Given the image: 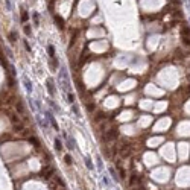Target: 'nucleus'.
<instances>
[{
  "label": "nucleus",
  "instance_id": "16",
  "mask_svg": "<svg viewBox=\"0 0 190 190\" xmlns=\"http://www.w3.org/2000/svg\"><path fill=\"white\" fill-rule=\"evenodd\" d=\"M64 161H66L67 164H72V157H70V155H66V157H64Z\"/></svg>",
  "mask_w": 190,
  "mask_h": 190
},
{
  "label": "nucleus",
  "instance_id": "13",
  "mask_svg": "<svg viewBox=\"0 0 190 190\" xmlns=\"http://www.w3.org/2000/svg\"><path fill=\"white\" fill-rule=\"evenodd\" d=\"M14 129L15 131H23V125H21V123H14Z\"/></svg>",
  "mask_w": 190,
  "mask_h": 190
},
{
  "label": "nucleus",
  "instance_id": "7",
  "mask_svg": "<svg viewBox=\"0 0 190 190\" xmlns=\"http://www.w3.org/2000/svg\"><path fill=\"white\" fill-rule=\"evenodd\" d=\"M55 21H56V25L60 29H64V20L60 17V15H55Z\"/></svg>",
  "mask_w": 190,
  "mask_h": 190
},
{
  "label": "nucleus",
  "instance_id": "31",
  "mask_svg": "<svg viewBox=\"0 0 190 190\" xmlns=\"http://www.w3.org/2000/svg\"><path fill=\"white\" fill-rule=\"evenodd\" d=\"M0 60L3 61V66H5V60H3V56H2V55H0Z\"/></svg>",
  "mask_w": 190,
  "mask_h": 190
},
{
  "label": "nucleus",
  "instance_id": "6",
  "mask_svg": "<svg viewBox=\"0 0 190 190\" xmlns=\"http://www.w3.org/2000/svg\"><path fill=\"white\" fill-rule=\"evenodd\" d=\"M52 173H53V170L50 169V167H46V169H43V173H41V175H43L46 180H49V178L52 176Z\"/></svg>",
  "mask_w": 190,
  "mask_h": 190
},
{
  "label": "nucleus",
  "instance_id": "11",
  "mask_svg": "<svg viewBox=\"0 0 190 190\" xmlns=\"http://www.w3.org/2000/svg\"><path fill=\"white\" fill-rule=\"evenodd\" d=\"M84 161H85V164H87V167H88V169H93V163H91V160H90L88 157L84 158Z\"/></svg>",
  "mask_w": 190,
  "mask_h": 190
},
{
  "label": "nucleus",
  "instance_id": "9",
  "mask_svg": "<svg viewBox=\"0 0 190 190\" xmlns=\"http://www.w3.org/2000/svg\"><path fill=\"white\" fill-rule=\"evenodd\" d=\"M181 35L182 37H190V27L189 26H184L181 29Z\"/></svg>",
  "mask_w": 190,
  "mask_h": 190
},
{
  "label": "nucleus",
  "instance_id": "8",
  "mask_svg": "<svg viewBox=\"0 0 190 190\" xmlns=\"http://www.w3.org/2000/svg\"><path fill=\"white\" fill-rule=\"evenodd\" d=\"M15 108H17V112L25 114V105L21 104V102H17V104H15Z\"/></svg>",
  "mask_w": 190,
  "mask_h": 190
},
{
  "label": "nucleus",
  "instance_id": "24",
  "mask_svg": "<svg viewBox=\"0 0 190 190\" xmlns=\"http://www.w3.org/2000/svg\"><path fill=\"white\" fill-rule=\"evenodd\" d=\"M135 180H137V176H135V175H132V176H131V180H129V184H134Z\"/></svg>",
  "mask_w": 190,
  "mask_h": 190
},
{
  "label": "nucleus",
  "instance_id": "10",
  "mask_svg": "<svg viewBox=\"0 0 190 190\" xmlns=\"http://www.w3.org/2000/svg\"><path fill=\"white\" fill-rule=\"evenodd\" d=\"M47 52H49V55H50V58H55V47H53L52 44L47 46Z\"/></svg>",
  "mask_w": 190,
  "mask_h": 190
},
{
  "label": "nucleus",
  "instance_id": "28",
  "mask_svg": "<svg viewBox=\"0 0 190 190\" xmlns=\"http://www.w3.org/2000/svg\"><path fill=\"white\" fill-rule=\"evenodd\" d=\"M21 20H23V21H26V20H27V14H26V12L23 14V17H21Z\"/></svg>",
  "mask_w": 190,
  "mask_h": 190
},
{
  "label": "nucleus",
  "instance_id": "19",
  "mask_svg": "<svg viewBox=\"0 0 190 190\" xmlns=\"http://www.w3.org/2000/svg\"><path fill=\"white\" fill-rule=\"evenodd\" d=\"M25 34H26V35H31V26H27V25L25 26Z\"/></svg>",
  "mask_w": 190,
  "mask_h": 190
},
{
  "label": "nucleus",
  "instance_id": "30",
  "mask_svg": "<svg viewBox=\"0 0 190 190\" xmlns=\"http://www.w3.org/2000/svg\"><path fill=\"white\" fill-rule=\"evenodd\" d=\"M6 6H8V9H11V2L9 0H6Z\"/></svg>",
  "mask_w": 190,
  "mask_h": 190
},
{
  "label": "nucleus",
  "instance_id": "32",
  "mask_svg": "<svg viewBox=\"0 0 190 190\" xmlns=\"http://www.w3.org/2000/svg\"><path fill=\"white\" fill-rule=\"evenodd\" d=\"M186 2H187V5H189V6H190V0H186Z\"/></svg>",
  "mask_w": 190,
  "mask_h": 190
},
{
  "label": "nucleus",
  "instance_id": "3",
  "mask_svg": "<svg viewBox=\"0 0 190 190\" xmlns=\"http://www.w3.org/2000/svg\"><path fill=\"white\" fill-rule=\"evenodd\" d=\"M47 90H49V94L50 96H55V88H53V81L52 79H47Z\"/></svg>",
  "mask_w": 190,
  "mask_h": 190
},
{
  "label": "nucleus",
  "instance_id": "23",
  "mask_svg": "<svg viewBox=\"0 0 190 190\" xmlns=\"http://www.w3.org/2000/svg\"><path fill=\"white\" fill-rule=\"evenodd\" d=\"M9 40H11V41H15V32H11V35H9Z\"/></svg>",
  "mask_w": 190,
  "mask_h": 190
},
{
  "label": "nucleus",
  "instance_id": "12",
  "mask_svg": "<svg viewBox=\"0 0 190 190\" xmlns=\"http://www.w3.org/2000/svg\"><path fill=\"white\" fill-rule=\"evenodd\" d=\"M55 147H56V151H61L62 149V143H61V140H55Z\"/></svg>",
  "mask_w": 190,
  "mask_h": 190
},
{
  "label": "nucleus",
  "instance_id": "29",
  "mask_svg": "<svg viewBox=\"0 0 190 190\" xmlns=\"http://www.w3.org/2000/svg\"><path fill=\"white\" fill-rule=\"evenodd\" d=\"M125 175H126V173H125V170H123V169H120V176H122V178H125Z\"/></svg>",
  "mask_w": 190,
  "mask_h": 190
},
{
  "label": "nucleus",
  "instance_id": "25",
  "mask_svg": "<svg viewBox=\"0 0 190 190\" xmlns=\"http://www.w3.org/2000/svg\"><path fill=\"white\" fill-rule=\"evenodd\" d=\"M102 117H104V112H99V114H97V116H96V120H100V119H102Z\"/></svg>",
  "mask_w": 190,
  "mask_h": 190
},
{
  "label": "nucleus",
  "instance_id": "27",
  "mask_svg": "<svg viewBox=\"0 0 190 190\" xmlns=\"http://www.w3.org/2000/svg\"><path fill=\"white\" fill-rule=\"evenodd\" d=\"M34 20H35V25H38V15L37 14H34Z\"/></svg>",
  "mask_w": 190,
  "mask_h": 190
},
{
  "label": "nucleus",
  "instance_id": "1",
  "mask_svg": "<svg viewBox=\"0 0 190 190\" xmlns=\"http://www.w3.org/2000/svg\"><path fill=\"white\" fill-rule=\"evenodd\" d=\"M60 82L62 84V87L67 90H70V79H69V73H67V70L66 67H61V73H60Z\"/></svg>",
  "mask_w": 190,
  "mask_h": 190
},
{
  "label": "nucleus",
  "instance_id": "2",
  "mask_svg": "<svg viewBox=\"0 0 190 190\" xmlns=\"http://www.w3.org/2000/svg\"><path fill=\"white\" fill-rule=\"evenodd\" d=\"M117 135H119V131H117V129H111V131H108V134L105 135V140H116Z\"/></svg>",
  "mask_w": 190,
  "mask_h": 190
},
{
  "label": "nucleus",
  "instance_id": "22",
  "mask_svg": "<svg viewBox=\"0 0 190 190\" xmlns=\"http://www.w3.org/2000/svg\"><path fill=\"white\" fill-rule=\"evenodd\" d=\"M110 173L112 175V178H114V180H117V175H116V172H114V169H112V167L110 169Z\"/></svg>",
  "mask_w": 190,
  "mask_h": 190
},
{
  "label": "nucleus",
  "instance_id": "33",
  "mask_svg": "<svg viewBox=\"0 0 190 190\" xmlns=\"http://www.w3.org/2000/svg\"><path fill=\"white\" fill-rule=\"evenodd\" d=\"M187 79H189V81H190V75H187Z\"/></svg>",
  "mask_w": 190,
  "mask_h": 190
},
{
  "label": "nucleus",
  "instance_id": "21",
  "mask_svg": "<svg viewBox=\"0 0 190 190\" xmlns=\"http://www.w3.org/2000/svg\"><path fill=\"white\" fill-rule=\"evenodd\" d=\"M87 108H88V111H94V104H88Z\"/></svg>",
  "mask_w": 190,
  "mask_h": 190
},
{
  "label": "nucleus",
  "instance_id": "15",
  "mask_svg": "<svg viewBox=\"0 0 190 190\" xmlns=\"http://www.w3.org/2000/svg\"><path fill=\"white\" fill-rule=\"evenodd\" d=\"M29 141H31V143H34V145H35L37 147L40 146V145H38V140H37L35 137H29Z\"/></svg>",
  "mask_w": 190,
  "mask_h": 190
},
{
  "label": "nucleus",
  "instance_id": "5",
  "mask_svg": "<svg viewBox=\"0 0 190 190\" xmlns=\"http://www.w3.org/2000/svg\"><path fill=\"white\" fill-rule=\"evenodd\" d=\"M46 116H47V119H49V122L52 123V126H53V128H55L56 131L60 129V128H58V123L55 122V119H53V116H52V114H50V112H46Z\"/></svg>",
  "mask_w": 190,
  "mask_h": 190
},
{
  "label": "nucleus",
  "instance_id": "26",
  "mask_svg": "<svg viewBox=\"0 0 190 190\" xmlns=\"http://www.w3.org/2000/svg\"><path fill=\"white\" fill-rule=\"evenodd\" d=\"M25 47H26V50H27V52H31V46L27 44V41H25Z\"/></svg>",
  "mask_w": 190,
  "mask_h": 190
},
{
  "label": "nucleus",
  "instance_id": "20",
  "mask_svg": "<svg viewBox=\"0 0 190 190\" xmlns=\"http://www.w3.org/2000/svg\"><path fill=\"white\" fill-rule=\"evenodd\" d=\"M104 184H105V186H108V187L111 186V182H110V180H108L106 176H104Z\"/></svg>",
  "mask_w": 190,
  "mask_h": 190
},
{
  "label": "nucleus",
  "instance_id": "34",
  "mask_svg": "<svg viewBox=\"0 0 190 190\" xmlns=\"http://www.w3.org/2000/svg\"><path fill=\"white\" fill-rule=\"evenodd\" d=\"M189 91H190V85H189Z\"/></svg>",
  "mask_w": 190,
  "mask_h": 190
},
{
  "label": "nucleus",
  "instance_id": "17",
  "mask_svg": "<svg viewBox=\"0 0 190 190\" xmlns=\"http://www.w3.org/2000/svg\"><path fill=\"white\" fill-rule=\"evenodd\" d=\"M182 43L186 44V46H190V40L187 38V37H182Z\"/></svg>",
  "mask_w": 190,
  "mask_h": 190
},
{
  "label": "nucleus",
  "instance_id": "14",
  "mask_svg": "<svg viewBox=\"0 0 190 190\" xmlns=\"http://www.w3.org/2000/svg\"><path fill=\"white\" fill-rule=\"evenodd\" d=\"M73 100H75V96L72 94V93H69V94H67V102H69V104H73Z\"/></svg>",
  "mask_w": 190,
  "mask_h": 190
},
{
  "label": "nucleus",
  "instance_id": "18",
  "mask_svg": "<svg viewBox=\"0 0 190 190\" xmlns=\"http://www.w3.org/2000/svg\"><path fill=\"white\" fill-rule=\"evenodd\" d=\"M97 167H99L100 170H102V167H104V166H102V158H99V157H97Z\"/></svg>",
  "mask_w": 190,
  "mask_h": 190
},
{
  "label": "nucleus",
  "instance_id": "4",
  "mask_svg": "<svg viewBox=\"0 0 190 190\" xmlns=\"http://www.w3.org/2000/svg\"><path fill=\"white\" fill-rule=\"evenodd\" d=\"M23 82H25V87H26V91H27V94H31L32 93V85H31V81L25 76L23 78Z\"/></svg>",
  "mask_w": 190,
  "mask_h": 190
}]
</instances>
